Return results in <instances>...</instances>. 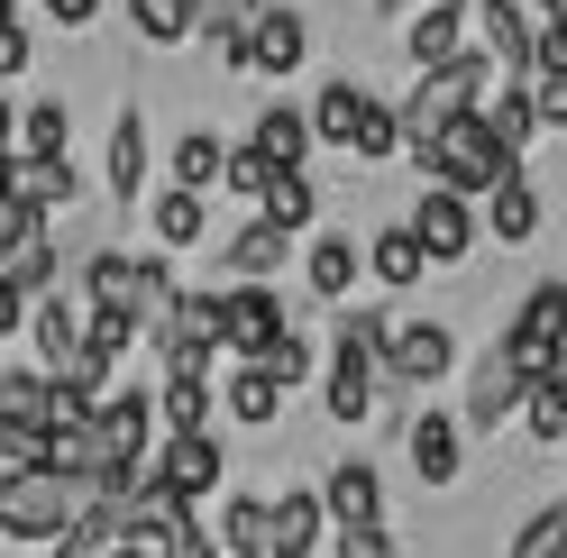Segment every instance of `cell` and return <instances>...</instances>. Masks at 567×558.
<instances>
[{
	"label": "cell",
	"mask_w": 567,
	"mask_h": 558,
	"mask_svg": "<svg viewBox=\"0 0 567 558\" xmlns=\"http://www.w3.org/2000/svg\"><path fill=\"white\" fill-rule=\"evenodd\" d=\"M522 385H530V375L504 358V348H494V358L476 366V385H467V412H457V431H504L513 412H522Z\"/></svg>",
	"instance_id": "11"
},
{
	"label": "cell",
	"mask_w": 567,
	"mask_h": 558,
	"mask_svg": "<svg viewBox=\"0 0 567 558\" xmlns=\"http://www.w3.org/2000/svg\"><path fill=\"white\" fill-rule=\"evenodd\" d=\"M10 74H28V28H19V10L0 19V83H10Z\"/></svg>",
	"instance_id": "39"
},
{
	"label": "cell",
	"mask_w": 567,
	"mask_h": 558,
	"mask_svg": "<svg viewBox=\"0 0 567 558\" xmlns=\"http://www.w3.org/2000/svg\"><path fill=\"white\" fill-rule=\"evenodd\" d=\"M257 366L275 375V385H284V394H293V385H302V375H311V339H302L293 321H284V330H275V348H266V358H257Z\"/></svg>",
	"instance_id": "37"
},
{
	"label": "cell",
	"mask_w": 567,
	"mask_h": 558,
	"mask_svg": "<svg viewBox=\"0 0 567 558\" xmlns=\"http://www.w3.org/2000/svg\"><path fill=\"white\" fill-rule=\"evenodd\" d=\"M412 476L421 485H457V412H421L412 422Z\"/></svg>",
	"instance_id": "20"
},
{
	"label": "cell",
	"mask_w": 567,
	"mask_h": 558,
	"mask_svg": "<svg viewBox=\"0 0 567 558\" xmlns=\"http://www.w3.org/2000/svg\"><path fill=\"white\" fill-rule=\"evenodd\" d=\"M348 156H358V165H384V156H403V137H394V101H375V92H367L358 128H348Z\"/></svg>",
	"instance_id": "33"
},
{
	"label": "cell",
	"mask_w": 567,
	"mask_h": 558,
	"mask_svg": "<svg viewBox=\"0 0 567 558\" xmlns=\"http://www.w3.org/2000/svg\"><path fill=\"white\" fill-rule=\"evenodd\" d=\"M358 111H367V83H348V74H339V83H321V101L302 111V120H311V147H348Z\"/></svg>",
	"instance_id": "23"
},
{
	"label": "cell",
	"mask_w": 567,
	"mask_h": 558,
	"mask_svg": "<svg viewBox=\"0 0 567 558\" xmlns=\"http://www.w3.org/2000/svg\"><path fill=\"white\" fill-rule=\"evenodd\" d=\"M247 147H257V156L284 174V165H302V156H311V120L293 111V101H266V111H257V128H247Z\"/></svg>",
	"instance_id": "17"
},
{
	"label": "cell",
	"mask_w": 567,
	"mask_h": 558,
	"mask_svg": "<svg viewBox=\"0 0 567 558\" xmlns=\"http://www.w3.org/2000/svg\"><path fill=\"white\" fill-rule=\"evenodd\" d=\"M504 558H567V504H540V513H530L522 531H513V549H504Z\"/></svg>",
	"instance_id": "35"
},
{
	"label": "cell",
	"mask_w": 567,
	"mask_h": 558,
	"mask_svg": "<svg viewBox=\"0 0 567 558\" xmlns=\"http://www.w3.org/2000/svg\"><path fill=\"white\" fill-rule=\"evenodd\" d=\"M530 19H567V0H530Z\"/></svg>",
	"instance_id": "43"
},
{
	"label": "cell",
	"mask_w": 567,
	"mask_h": 558,
	"mask_svg": "<svg viewBox=\"0 0 567 558\" xmlns=\"http://www.w3.org/2000/svg\"><path fill=\"white\" fill-rule=\"evenodd\" d=\"M64 521H74V476H55V467H0V540L55 549Z\"/></svg>",
	"instance_id": "2"
},
{
	"label": "cell",
	"mask_w": 567,
	"mask_h": 558,
	"mask_svg": "<svg viewBox=\"0 0 567 558\" xmlns=\"http://www.w3.org/2000/svg\"><path fill=\"white\" fill-rule=\"evenodd\" d=\"M220 137H210V128H184V137H174V184H184V193H220Z\"/></svg>",
	"instance_id": "30"
},
{
	"label": "cell",
	"mask_w": 567,
	"mask_h": 558,
	"mask_svg": "<svg viewBox=\"0 0 567 558\" xmlns=\"http://www.w3.org/2000/svg\"><path fill=\"white\" fill-rule=\"evenodd\" d=\"M321 531H330V521H321V495H275V504H266V558H311Z\"/></svg>",
	"instance_id": "14"
},
{
	"label": "cell",
	"mask_w": 567,
	"mask_h": 558,
	"mask_svg": "<svg viewBox=\"0 0 567 558\" xmlns=\"http://www.w3.org/2000/svg\"><path fill=\"white\" fill-rule=\"evenodd\" d=\"M321 403H330V422H367V412H375V358H367V348L330 339V385H321Z\"/></svg>",
	"instance_id": "12"
},
{
	"label": "cell",
	"mask_w": 567,
	"mask_h": 558,
	"mask_svg": "<svg viewBox=\"0 0 567 558\" xmlns=\"http://www.w3.org/2000/svg\"><path fill=\"white\" fill-rule=\"evenodd\" d=\"M449 366H457V339L440 321H394L375 348V375H394V385H440Z\"/></svg>",
	"instance_id": "8"
},
{
	"label": "cell",
	"mask_w": 567,
	"mask_h": 558,
	"mask_svg": "<svg viewBox=\"0 0 567 558\" xmlns=\"http://www.w3.org/2000/svg\"><path fill=\"white\" fill-rule=\"evenodd\" d=\"M522 422H530L540 448L567 440V375H530V385H522Z\"/></svg>",
	"instance_id": "29"
},
{
	"label": "cell",
	"mask_w": 567,
	"mask_h": 558,
	"mask_svg": "<svg viewBox=\"0 0 567 558\" xmlns=\"http://www.w3.org/2000/svg\"><path fill=\"white\" fill-rule=\"evenodd\" d=\"M358 266L375 275V285H384V293H412V285H421V275H431V266H421V248H412V229H403V220H394V229H375V238H367V248H358Z\"/></svg>",
	"instance_id": "18"
},
{
	"label": "cell",
	"mask_w": 567,
	"mask_h": 558,
	"mask_svg": "<svg viewBox=\"0 0 567 558\" xmlns=\"http://www.w3.org/2000/svg\"><path fill=\"white\" fill-rule=\"evenodd\" d=\"M284 257H293V229H275V220H247L229 238V285H275Z\"/></svg>",
	"instance_id": "15"
},
{
	"label": "cell",
	"mask_w": 567,
	"mask_h": 558,
	"mask_svg": "<svg viewBox=\"0 0 567 558\" xmlns=\"http://www.w3.org/2000/svg\"><path fill=\"white\" fill-rule=\"evenodd\" d=\"M19 311H28V302H19L10 285H0V339H10V330H19Z\"/></svg>",
	"instance_id": "41"
},
{
	"label": "cell",
	"mask_w": 567,
	"mask_h": 558,
	"mask_svg": "<svg viewBox=\"0 0 567 558\" xmlns=\"http://www.w3.org/2000/svg\"><path fill=\"white\" fill-rule=\"evenodd\" d=\"M302 55H311V19L302 10H257L247 38H238V74L284 83V74H302Z\"/></svg>",
	"instance_id": "7"
},
{
	"label": "cell",
	"mask_w": 567,
	"mask_h": 558,
	"mask_svg": "<svg viewBox=\"0 0 567 558\" xmlns=\"http://www.w3.org/2000/svg\"><path fill=\"white\" fill-rule=\"evenodd\" d=\"M522 375H567V285H540L522 311H513V330L494 339Z\"/></svg>",
	"instance_id": "3"
},
{
	"label": "cell",
	"mask_w": 567,
	"mask_h": 558,
	"mask_svg": "<svg viewBox=\"0 0 567 558\" xmlns=\"http://www.w3.org/2000/svg\"><path fill=\"white\" fill-rule=\"evenodd\" d=\"M220 558H266V495L220 504Z\"/></svg>",
	"instance_id": "31"
},
{
	"label": "cell",
	"mask_w": 567,
	"mask_h": 558,
	"mask_svg": "<svg viewBox=\"0 0 567 558\" xmlns=\"http://www.w3.org/2000/svg\"><path fill=\"white\" fill-rule=\"evenodd\" d=\"M330 558H394V531H384V513L375 521H330Z\"/></svg>",
	"instance_id": "36"
},
{
	"label": "cell",
	"mask_w": 567,
	"mask_h": 558,
	"mask_svg": "<svg viewBox=\"0 0 567 558\" xmlns=\"http://www.w3.org/2000/svg\"><path fill=\"white\" fill-rule=\"evenodd\" d=\"M275 330H284L275 285H229V293H220V311H210V348H229V358H266Z\"/></svg>",
	"instance_id": "6"
},
{
	"label": "cell",
	"mask_w": 567,
	"mask_h": 558,
	"mask_svg": "<svg viewBox=\"0 0 567 558\" xmlns=\"http://www.w3.org/2000/svg\"><path fill=\"white\" fill-rule=\"evenodd\" d=\"M47 19H55V28H92L101 0H47Z\"/></svg>",
	"instance_id": "40"
},
{
	"label": "cell",
	"mask_w": 567,
	"mask_h": 558,
	"mask_svg": "<svg viewBox=\"0 0 567 558\" xmlns=\"http://www.w3.org/2000/svg\"><path fill=\"white\" fill-rule=\"evenodd\" d=\"M485 211H494V238H504V248H530V238H540V193H530V174L494 184V193H485Z\"/></svg>",
	"instance_id": "22"
},
{
	"label": "cell",
	"mask_w": 567,
	"mask_h": 558,
	"mask_svg": "<svg viewBox=\"0 0 567 558\" xmlns=\"http://www.w3.org/2000/svg\"><path fill=\"white\" fill-rule=\"evenodd\" d=\"M467 46H476V38H467V0H421V10H412V38H403L412 74H431V64L467 55Z\"/></svg>",
	"instance_id": "10"
},
{
	"label": "cell",
	"mask_w": 567,
	"mask_h": 558,
	"mask_svg": "<svg viewBox=\"0 0 567 558\" xmlns=\"http://www.w3.org/2000/svg\"><path fill=\"white\" fill-rule=\"evenodd\" d=\"M64 137H74V111H64V101H28V111H10V147L19 156H64Z\"/></svg>",
	"instance_id": "24"
},
{
	"label": "cell",
	"mask_w": 567,
	"mask_h": 558,
	"mask_svg": "<svg viewBox=\"0 0 567 558\" xmlns=\"http://www.w3.org/2000/svg\"><path fill=\"white\" fill-rule=\"evenodd\" d=\"M111 193L120 202L147 193V120H137V111H120V128H111Z\"/></svg>",
	"instance_id": "27"
},
{
	"label": "cell",
	"mask_w": 567,
	"mask_h": 558,
	"mask_svg": "<svg viewBox=\"0 0 567 558\" xmlns=\"http://www.w3.org/2000/svg\"><path fill=\"white\" fill-rule=\"evenodd\" d=\"M403 229H412L421 266H467V257H476V202L449 193V184H421V202H412Z\"/></svg>",
	"instance_id": "4"
},
{
	"label": "cell",
	"mask_w": 567,
	"mask_h": 558,
	"mask_svg": "<svg viewBox=\"0 0 567 558\" xmlns=\"http://www.w3.org/2000/svg\"><path fill=\"white\" fill-rule=\"evenodd\" d=\"M375 513H384V476L367 458H339L321 476V521H375Z\"/></svg>",
	"instance_id": "13"
},
{
	"label": "cell",
	"mask_w": 567,
	"mask_h": 558,
	"mask_svg": "<svg viewBox=\"0 0 567 558\" xmlns=\"http://www.w3.org/2000/svg\"><path fill=\"white\" fill-rule=\"evenodd\" d=\"M257 10H266V0H193V28L220 46L229 74H238V38H247V19H257Z\"/></svg>",
	"instance_id": "28"
},
{
	"label": "cell",
	"mask_w": 567,
	"mask_h": 558,
	"mask_svg": "<svg viewBox=\"0 0 567 558\" xmlns=\"http://www.w3.org/2000/svg\"><path fill=\"white\" fill-rule=\"evenodd\" d=\"M147 467L174 485V495H193V504H202L210 485H220V467H229V458H220V440H210V422H202V431H156Z\"/></svg>",
	"instance_id": "9"
},
{
	"label": "cell",
	"mask_w": 567,
	"mask_h": 558,
	"mask_svg": "<svg viewBox=\"0 0 567 558\" xmlns=\"http://www.w3.org/2000/svg\"><path fill=\"white\" fill-rule=\"evenodd\" d=\"M302 275H311V293H321V302H348V285H358V238H348V229H321V238H311V257H302Z\"/></svg>",
	"instance_id": "19"
},
{
	"label": "cell",
	"mask_w": 567,
	"mask_h": 558,
	"mask_svg": "<svg viewBox=\"0 0 567 558\" xmlns=\"http://www.w3.org/2000/svg\"><path fill=\"white\" fill-rule=\"evenodd\" d=\"M128 28L147 46H184L193 38V0H128Z\"/></svg>",
	"instance_id": "34"
},
{
	"label": "cell",
	"mask_w": 567,
	"mask_h": 558,
	"mask_svg": "<svg viewBox=\"0 0 567 558\" xmlns=\"http://www.w3.org/2000/svg\"><path fill=\"white\" fill-rule=\"evenodd\" d=\"M147 403H156V431H202L210 422V366H165V385Z\"/></svg>",
	"instance_id": "16"
},
{
	"label": "cell",
	"mask_w": 567,
	"mask_h": 558,
	"mask_svg": "<svg viewBox=\"0 0 567 558\" xmlns=\"http://www.w3.org/2000/svg\"><path fill=\"white\" fill-rule=\"evenodd\" d=\"M375 10H384V19H412V10H421V0H375Z\"/></svg>",
	"instance_id": "42"
},
{
	"label": "cell",
	"mask_w": 567,
	"mask_h": 558,
	"mask_svg": "<svg viewBox=\"0 0 567 558\" xmlns=\"http://www.w3.org/2000/svg\"><path fill=\"white\" fill-rule=\"evenodd\" d=\"M0 467H47V422L28 403H0Z\"/></svg>",
	"instance_id": "32"
},
{
	"label": "cell",
	"mask_w": 567,
	"mask_h": 558,
	"mask_svg": "<svg viewBox=\"0 0 567 558\" xmlns=\"http://www.w3.org/2000/svg\"><path fill=\"white\" fill-rule=\"evenodd\" d=\"M28 229H47V211H38V202H19L10 184H0V257H10V248H19Z\"/></svg>",
	"instance_id": "38"
},
{
	"label": "cell",
	"mask_w": 567,
	"mask_h": 558,
	"mask_svg": "<svg viewBox=\"0 0 567 558\" xmlns=\"http://www.w3.org/2000/svg\"><path fill=\"white\" fill-rule=\"evenodd\" d=\"M156 248H202V229H210V193H184V184H174V193H156Z\"/></svg>",
	"instance_id": "25"
},
{
	"label": "cell",
	"mask_w": 567,
	"mask_h": 558,
	"mask_svg": "<svg viewBox=\"0 0 567 558\" xmlns=\"http://www.w3.org/2000/svg\"><path fill=\"white\" fill-rule=\"evenodd\" d=\"M412 165L421 174H431V184H449V193H467V202H485L494 184H513V174H530L513 147H504V137H494L476 111H449L431 137H421V147H412Z\"/></svg>",
	"instance_id": "1"
},
{
	"label": "cell",
	"mask_w": 567,
	"mask_h": 558,
	"mask_svg": "<svg viewBox=\"0 0 567 558\" xmlns=\"http://www.w3.org/2000/svg\"><path fill=\"white\" fill-rule=\"evenodd\" d=\"M220 403L238 412L247 431H275V412H284V385H275V375H266L257 358H238V375H229V394H220Z\"/></svg>",
	"instance_id": "26"
},
{
	"label": "cell",
	"mask_w": 567,
	"mask_h": 558,
	"mask_svg": "<svg viewBox=\"0 0 567 558\" xmlns=\"http://www.w3.org/2000/svg\"><path fill=\"white\" fill-rule=\"evenodd\" d=\"M92 448H101V458H111V467H147V448H156V403L147 394H111V385H101L92 394Z\"/></svg>",
	"instance_id": "5"
},
{
	"label": "cell",
	"mask_w": 567,
	"mask_h": 558,
	"mask_svg": "<svg viewBox=\"0 0 567 558\" xmlns=\"http://www.w3.org/2000/svg\"><path fill=\"white\" fill-rule=\"evenodd\" d=\"M257 220H275V229H311V220H321V193H311V174H302V165L266 174V193H257Z\"/></svg>",
	"instance_id": "21"
}]
</instances>
